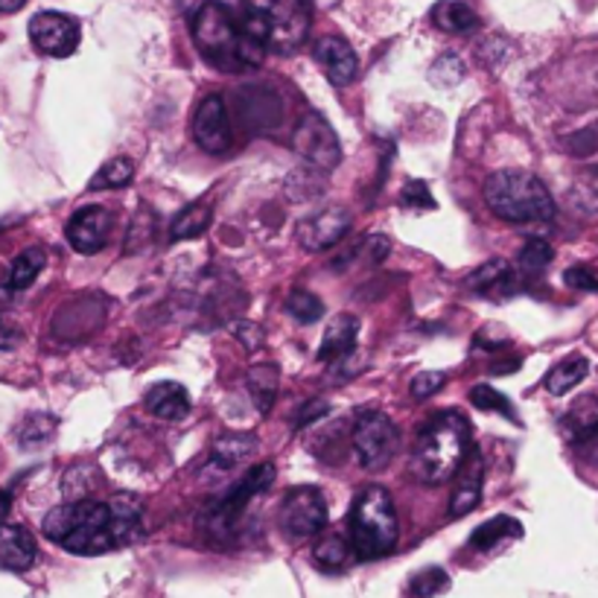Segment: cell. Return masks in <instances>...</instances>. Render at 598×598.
Listing matches in <instances>:
<instances>
[{
    "instance_id": "cell-35",
    "label": "cell",
    "mask_w": 598,
    "mask_h": 598,
    "mask_svg": "<svg viewBox=\"0 0 598 598\" xmlns=\"http://www.w3.org/2000/svg\"><path fill=\"white\" fill-rule=\"evenodd\" d=\"M449 587V575L441 567H427L411 578V593L418 598H432Z\"/></svg>"
},
{
    "instance_id": "cell-12",
    "label": "cell",
    "mask_w": 598,
    "mask_h": 598,
    "mask_svg": "<svg viewBox=\"0 0 598 598\" xmlns=\"http://www.w3.org/2000/svg\"><path fill=\"white\" fill-rule=\"evenodd\" d=\"M193 138L207 155H222L231 150V123H228V109L219 94L205 97L193 114Z\"/></svg>"
},
{
    "instance_id": "cell-3",
    "label": "cell",
    "mask_w": 598,
    "mask_h": 598,
    "mask_svg": "<svg viewBox=\"0 0 598 598\" xmlns=\"http://www.w3.org/2000/svg\"><path fill=\"white\" fill-rule=\"evenodd\" d=\"M44 537L71 555L94 558L117 549L112 532V508L97 499H71L44 517Z\"/></svg>"
},
{
    "instance_id": "cell-6",
    "label": "cell",
    "mask_w": 598,
    "mask_h": 598,
    "mask_svg": "<svg viewBox=\"0 0 598 598\" xmlns=\"http://www.w3.org/2000/svg\"><path fill=\"white\" fill-rule=\"evenodd\" d=\"M351 549L359 561H377L385 558L397 546V511H394L392 494L380 485H365L354 499L351 517Z\"/></svg>"
},
{
    "instance_id": "cell-45",
    "label": "cell",
    "mask_w": 598,
    "mask_h": 598,
    "mask_svg": "<svg viewBox=\"0 0 598 598\" xmlns=\"http://www.w3.org/2000/svg\"><path fill=\"white\" fill-rule=\"evenodd\" d=\"M21 7H27V0H0V12H18Z\"/></svg>"
},
{
    "instance_id": "cell-34",
    "label": "cell",
    "mask_w": 598,
    "mask_h": 598,
    "mask_svg": "<svg viewBox=\"0 0 598 598\" xmlns=\"http://www.w3.org/2000/svg\"><path fill=\"white\" fill-rule=\"evenodd\" d=\"M461 79H465V62L456 53H444L430 67V82L438 85V88H456Z\"/></svg>"
},
{
    "instance_id": "cell-42",
    "label": "cell",
    "mask_w": 598,
    "mask_h": 598,
    "mask_svg": "<svg viewBox=\"0 0 598 598\" xmlns=\"http://www.w3.org/2000/svg\"><path fill=\"white\" fill-rule=\"evenodd\" d=\"M330 406L325 400H309L304 409L298 411V418H295V427H309L313 421H318L321 415H328Z\"/></svg>"
},
{
    "instance_id": "cell-33",
    "label": "cell",
    "mask_w": 598,
    "mask_h": 598,
    "mask_svg": "<svg viewBox=\"0 0 598 598\" xmlns=\"http://www.w3.org/2000/svg\"><path fill=\"white\" fill-rule=\"evenodd\" d=\"M287 313H290L295 321H301V325H313V321H318V318L325 316V304H321L313 292L295 290L290 298H287Z\"/></svg>"
},
{
    "instance_id": "cell-28",
    "label": "cell",
    "mask_w": 598,
    "mask_h": 598,
    "mask_svg": "<svg viewBox=\"0 0 598 598\" xmlns=\"http://www.w3.org/2000/svg\"><path fill=\"white\" fill-rule=\"evenodd\" d=\"M44 263H48V254L41 252V249H27V252H21L15 257L10 269V287L12 290H27L33 287L41 269H44Z\"/></svg>"
},
{
    "instance_id": "cell-17",
    "label": "cell",
    "mask_w": 598,
    "mask_h": 598,
    "mask_svg": "<svg viewBox=\"0 0 598 598\" xmlns=\"http://www.w3.org/2000/svg\"><path fill=\"white\" fill-rule=\"evenodd\" d=\"M112 508V532L114 540H117V549L120 546H131L143 537V499L141 496L129 494H114V499L109 502Z\"/></svg>"
},
{
    "instance_id": "cell-9",
    "label": "cell",
    "mask_w": 598,
    "mask_h": 598,
    "mask_svg": "<svg viewBox=\"0 0 598 598\" xmlns=\"http://www.w3.org/2000/svg\"><path fill=\"white\" fill-rule=\"evenodd\" d=\"M292 150L298 152L309 167L321 169V173L336 169L339 161H342L336 131L318 112H307L301 117L298 129L292 135Z\"/></svg>"
},
{
    "instance_id": "cell-22",
    "label": "cell",
    "mask_w": 598,
    "mask_h": 598,
    "mask_svg": "<svg viewBox=\"0 0 598 598\" xmlns=\"http://www.w3.org/2000/svg\"><path fill=\"white\" fill-rule=\"evenodd\" d=\"M561 432L567 435V441H587L589 435H596L598 432V397H593V394H584V397H578V400L572 403L570 409L563 411Z\"/></svg>"
},
{
    "instance_id": "cell-1",
    "label": "cell",
    "mask_w": 598,
    "mask_h": 598,
    "mask_svg": "<svg viewBox=\"0 0 598 598\" xmlns=\"http://www.w3.org/2000/svg\"><path fill=\"white\" fill-rule=\"evenodd\" d=\"M190 36L196 44L199 56L207 65H214L222 74H243L263 62L266 50L249 36L243 21L234 18V12L225 3L207 0L190 18Z\"/></svg>"
},
{
    "instance_id": "cell-30",
    "label": "cell",
    "mask_w": 598,
    "mask_h": 598,
    "mask_svg": "<svg viewBox=\"0 0 598 598\" xmlns=\"http://www.w3.org/2000/svg\"><path fill=\"white\" fill-rule=\"evenodd\" d=\"M135 178V164L126 155L120 158L105 161L103 167L97 169V176L91 178V190H120Z\"/></svg>"
},
{
    "instance_id": "cell-7",
    "label": "cell",
    "mask_w": 598,
    "mask_h": 598,
    "mask_svg": "<svg viewBox=\"0 0 598 598\" xmlns=\"http://www.w3.org/2000/svg\"><path fill=\"white\" fill-rule=\"evenodd\" d=\"M328 525V499L316 485L292 487L281 502V529L290 540H309Z\"/></svg>"
},
{
    "instance_id": "cell-14",
    "label": "cell",
    "mask_w": 598,
    "mask_h": 598,
    "mask_svg": "<svg viewBox=\"0 0 598 598\" xmlns=\"http://www.w3.org/2000/svg\"><path fill=\"white\" fill-rule=\"evenodd\" d=\"M112 211H105V207L97 205L82 207V211H76V214L71 216V222H67V243L74 245L79 254L103 252L105 243H109V237H112Z\"/></svg>"
},
{
    "instance_id": "cell-18",
    "label": "cell",
    "mask_w": 598,
    "mask_h": 598,
    "mask_svg": "<svg viewBox=\"0 0 598 598\" xmlns=\"http://www.w3.org/2000/svg\"><path fill=\"white\" fill-rule=\"evenodd\" d=\"M36 555V537L24 525H0V570L27 572Z\"/></svg>"
},
{
    "instance_id": "cell-27",
    "label": "cell",
    "mask_w": 598,
    "mask_h": 598,
    "mask_svg": "<svg viewBox=\"0 0 598 598\" xmlns=\"http://www.w3.org/2000/svg\"><path fill=\"white\" fill-rule=\"evenodd\" d=\"M508 537H523V525L511 520V517H494V520H487L476 529V532L470 534V546L479 551L494 549L499 540H508Z\"/></svg>"
},
{
    "instance_id": "cell-38",
    "label": "cell",
    "mask_w": 598,
    "mask_h": 598,
    "mask_svg": "<svg viewBox=\"0 0 598 598\" xmlns=\"http://www.w3.org/2000/svg\"><path fill=\"white\" fill-rule=\"evenodd\" d=\"M50 435H53V421L41 418V415H33L27 427L21 430V444L24 447H41V444H48Z\"/></svg>"
},
{
    "instance_id": "cell-32",
    "label": "cell",
    "mask_w": 598,
    "mask_h": 598,
    "mask_svg": "<svg viewBox=\"0 0 598 598\" xmlns=\"http://www.w3.org/2000/svg\"><path fill=\"white\" fill-rule=\"evenodd\" d=\"M572 202L581 207V211H598V164L596 167H584L572 185Z\"/></svg>"
},
{
    "instance_id": "cell-10",
    "label": "cell",
    "mask_w": 598,
    "mask_h": 598,
    "mask_svg": "<svg viewBox=\"0 0 598 598\" xmlns=\"http://www.w3.org/2000/svg\"><path fill=\"white\" fill-rule=\"evenodd\" d=\"M275 476H278L275 465H271V461H263V465L249 470L219 502L211 505V525H214L216 532H231V525L243 517L245 505L252 502L254 496L266 494V491L275 485Z\"/></svg>"
},
{
    "instance_id": "cell-2",
    "label": "cell",
    "mask_w": 598,
    "mask_h": 598,
    "mask_svg": "<svg viewBox=\"0 0 598 598\" xmlns=\"http://www.w3.org/2000/svg\"><path fill=\"white\" fill-rule=\"evenodd\" d=\"M470 449L473 441H470L468 418L458 411H441L418 435L411 473L421 479L423 485H444L456 476Z\"/></svg>"
},
{
    "instance_id": "cell-19",
    "label": "cell",
    "mask_w": 598,
    "mask_h": 598,
    "mask_svg": "<svg viewBox=\"0 0 598 598\" xmlns=\"http://www.w3.org/2000/svg\"><path fill=\"white\" fill-rule=\"evenodd\" d=\"M143 406L158 421H185L190 415V394L181 383H155L143 397Z\"/></svg>"
},
{
    "instance_id": "cell-24",
    "label": "cell",
    "mask_w": 598,
    "mask_h": 598,
    "mask_svg": "<svg viewBox=\"0 0 598 598\" xmlns=\"http://www.w3.org/2000/svg\"><path fill=\"white\" fill-rule=\"evenodd\" d=\"M432 24L444 33H473L479 27V15L461 0H441L432 7Z\"/></svg>"
},
{
    "instance_id": "cell-44",
    "label": "cell",
    "mask_w": 598,
    "mask_h": 598,
    "mask_svg": "<svg viewBox=\"0 0 598 598\" xmlns=\"http://www.w3.org/2000/svg\"><path fill=\"white\" fill-rule=\"evenodd\" d=\"M21 342V333L0 318V351H12Z\"/></svg>"
},
{
    "instance_id": "cell-23",
    "label": "cell",
    "mask_w": 598,
    "mask_h": 598,
    "mask_svg": "<svg viewBox=\"0 0 598 598\" xmlns=\"http://www.w3.org/2000/svg\"><path fill=\"white\" fill-rule=\"evenodd\" d=\"M257 449V441L252 435H222V438L214 444V453H211V461L207 468L216 470V473H228L231 468H237L240 461L252 456Z\"/></svg>"
},
{
    "instance_id": "cell-31",
    "label": "cell",
    "mask_w": 598,
    "mask_h": 598,
    "mask_svg": "<svg viewBox=\"0 0 598 598\" xmlns=\"http://www.w3.org/2000/svg\"><path fill=\"white\" fill-rule=\"evenodd\" d=\"M470 403L482 411H499L502 418H514L517 421V409L514 403L508 400L502 392H496L494 385H473V392H470Z\"/></svg>"
},
{
    "instance_id": "cell-36",
    "label": "cell",
    "mask_w": 598,
    "mask_h": 598,
    "mask_svg": "<svg viewBox=\"0 0 598 598\" xmlns=\"http://www.w3.org/2000/svg\"><path fill=\"white\" fill-rule=\"evenodd\" d=\"M316 561L328 570H339L347 563V540L342 534H328L325 540L316 546Z\"/></svg>"
},
{
    "instance_id": "cell-46",
    "label": "cell",
    "mask_w": 598,
    "mask_h": 598,
    "mask_svg": "<svg viewBox=\"0 0 598 598\" xmlns=\"http://www.w3.org/2000/svg\"><path fill=\"white\" fill-rule=\"evenodd\" d=\"M10 494H0V525H3V520H7V514H10Z\"/></svg>"
},
{
    "instance_id": "cell-20",
    "label": "cell",
    "mask_w": 598,
    "mask_h": 598,
    "mask_svg": "<svg viewBox=\"0 0 598 598\" xmlns=\"http://www.w3.org/2000/svg\"><path fill=\"white\" fill-rule=\"evenodd\" d=\"M468 290L485 295V298L502 301L517 292V271L508 260H487L468 278Z\"/></svg>"
},
{
    "instance_id": "cell-5",
    "label": "cell",
    "mask_w": 598,
    "mask_h": 598,
    "mask_svg": "<svg viewBox=\"0 0 598 598\" xmlns=\"http://www.w3.org/2000/svg\"><path fill=\"white\" fill-rule=\"evenodd\" d=\"M243 27L266 53L290 56L307 41L309 10L304 0H243Z\"/></svg>"
},
{
    "instance_id": "cell-11",
    "label": "cell",
    "mask_w": 598,
    "mask_h": 598,
    "mask_svg": "<svg viewBox=\"0 0 598 598\" xmlns=\"http://www.w3.org/2000/svg\"><path fill=\"white\" fill-rule=\"evenodd\" d=\"M29 38L41 53L65 59L79 48V24L62 12H38L36 18L29 21Z\"/></svg>"
},
{
    "instance_id": "cell-8",
    "label": "cell",
    "mask_w": 598,
    "mask_h": 598,
    "mask_svg": "<svg viewBox=\"0 0 598 598\" xmlns=\"http://www.w3.org/2000/svg\"><path fill=\"white\" fill-rule=\"evenodd\" d=\"M354 449L365 470L389 468L397 449V427L385 411H365L354 427Z\"/></svg>"
},
{
    "instance_id": "cell-4",
    "label": "cell",
    "mask_w": 598,
    "mask_h": 598,
    "mask_svg": "<svg viewBox=\"0 0 598 598\" xmlns=\"http://www.w3.org/2000/svg\"><path fill=\"white\" fill-rule=\"evenodd\" d=\"M485 205L496 219L511 225L549 222L558 214L546 185L523 169H499L487 178Z\"/></svg>"
},
{
    "instance_id": "cell-40",
    "label": "cell",
    "mask_w": 598,
    "mask_h": 598,
    "mask_svg": "<svg viewBox=\"0 0 598 598\" xmlns=\"http://www.w3.org/2000/svg\"><path fill=\"white\" fill-rule=\"evenodd\" d=\"M400 205L403 207H427L432 211L435 207V199H432L430 188L423 185V181H409L400 193Z\"/></svg>"
},
{
    "instance_id": "cell-43",
    "label": "cell",
    "mask_w": 598,
    "mask_h": 598,
    "mask_svg": "<svg viewBox=\"0 0 598 598\" xmlns=\"http://www.w3.org/2000/svg\"><path fill=\"white\" fill-rule=\"evenodd\" d=\"M365 249H368V260L383 263L389 257V252H392V243H389V237H371L365 243Z\"/></svg>"
},
{
    "instance_id": "cell-41",
    "label": "cell",
    "mask_w": 598,
    "mask_h": 598,
    "mask_svg": "<svg viewBox=\"0 0 598 598\" xmlns=\"http://www.w3.org/2000/svg\"><path fill=\"white\" fill-rule=\"evenodd\" d=\"M563 281H567V287H572V290H587V292H598V281L596 275L587 269H567V275H563Z\"/></svg>"
},
{
    "instance_id": "cell-29",
    "label": "cell",
    "mask_w": 598,
    "mask_h": 598,
    "mask_svg": "<svg viewBox=\"0 0 598 598\" xmlns=\"http://www.w3.org/2000/svg\"><path fill=\"white\" fill-rule=\"evenodd\" d=\"M249 389H252L257 409H269L271 400L278 397V368L275 365H254L249 371Z\"/></svg>"
},
{
    "instance_id": "cell-26",
    "label": "cell",
    "mask_w": 598,
    "mask_h": 598,
    "mask_svg": "<svg viewBox=\"0 0 598 598\" xmlns=\"http://www.w3.org/2000/svg\"><path fill=\"white\" fill-rule=\"evenodd\" d=\"M589 374V362L584 356H570V359H563L549 371L546 377V392L555 394V397H561V394L572 392L575 385H581L587 380Z\"/></svg>"
},
{
    "instance_id": "cell-15",
    "label": "cell",
    "mask_w": 598,
    "mask_h": 598,
    "mask_svg": "<svg viewBox=\"0 0 598 598\" xmlns=\"http://www.w3.org/2000/svg\"><path fill=\"white\" fill-rule=\"evenodd\" d=\"M458 482L453 487V496H449V514L465 517L470 514L473 508L482 499V485H485V461H482V453L476 447L470 449L465 465L458 468Z\"/></svg>"
},
{
    "instance_id": "cell-13",
    "label": "cell",
    "mask_w": 598,
    "mask_h": 598,
    "mask_svg": "<svg viewBox=\"0 0 598 598\" xmlns=\"http://www.w3.org/2000/svg\"><path fill=\"white\" fill-rule=\"evenodd\" d=\"M351 231V214L345 207L330 205L298 222V243L304 252H328Z\"/></svg>"
},
{
    "instance_id": "cell-25",
    "label": "cell",
    "mask_w": 598,
    "mask_h": 598,
    "mask_svg": "<svg viewBox=\"0 0 598 598\" xmlns=\"http://www.w3.org/2000/svg\"><path fill=\"white\" fill-rule=\"evenodd\" d=\"M211 205L207 202H193L190 207H185L181 214L169 222V243H181V240H196L207 231L211 225Z\"/></svg>"
},
{
    "instance_id": "cell-16",
    "label": "cell",
    "mask_w": 598,
    "mask_h": 598,
    "mask_svg": "<svg viewBox=\"0 0 598 598\" xmlns=\"http://www.w3.org/2000/svg\"><path fill=\"white\" fill-rule=\"evenodd\" d=\"M316 62L321 65V71L328 74V79L333 85H347L356 79V71H359V59H356V50L347 44L345 38L328 36L316 41Z\"/></svg>"
},
{
    "instance_id": "cell-37",
    "label": "cell",
    "mask_w": 598,
    "mask_h": 598,
    "mask_svg": "<svg viewBox=\"0 0 598 598\" xmlns=\"http://www.w3.org/2000/svg\"><path fill=\"white\" fill-rule=\"evenodd\" d=\"M551 245L546 243V240H529V243L523 245V252H520V269L529 271V275H537V271H543L546 266L551 263Z\"/></svg>"
},
{
    "instance_id": "cell-39",
    "label": "cell",
    "mask_w": 598,
    "mask_h": 598,
    "mask_svg": "<svg viewBox=\"0 0 598 598\" xmlns=\"http://www.w3.org/2000/svg\"><path fill=\"white\" fill-rule=\"evenodd\" d=\"M444 385H447V374H441V371H421V374L411 380L409 392L415 400H427L435 392H441Z\"/></svg>"
},
{
    "instance_id": "cell-21",
    "label": "cell",
    "mask_w": 598,
    "mask_h": 598,
    "mask_svg": "<svg viewBox=\"0 0 598 598\" xmlns=\"http://www.w3.org/2000/svg\"><path fill=\"white\" fill-rule=\"evenodd\" d=\"M356 339H359V318L356 316H336L325 330V336H321V347H318V359L328 365L342 362L345 356L354 354Z\"/></svg>"
}]
</instances>
